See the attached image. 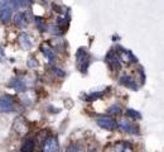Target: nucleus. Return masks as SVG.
I'll return each mask as SVG.
<instances>
[{
	"label": "nucleus",
	"instance_id": "5",
	"mask_svg": "<svg viewBox=\"0 0 164 152\" xmlns=\"http://www.w3.org/2000/svg\"><path fill=\"white\" fill-rule=\"evenodd\" d=\"M117 127H119L121 131H124V132H130V133H135L134 131V127L131 125V123L129 120L126 119H123V120H119L117 122Z\"/></svg>",
	"mask_w": 164,
	"mask_h": 152
},
{
	"label": "nucleus",
	"instance_id": "11",
	"mask_svg": "<svg viewBox=\"0 0 164 152\" xmlns=\"http://www.w3.org/2000/svg\"><path fill=\"white\" fill-rule=\"evenodd\" d=\"M14 129L15 131H18V133H25L27 131V125L24 122H22L20 119H17L14 123Z\"/></svg>",
	"mask_w": 164,
	"mask_h": 152
},
{
	"label": "nucleus",
	"instance_id": "2",
	"mask_svg": "<svg viewBox=\"0 0 164 152\" xmlns=\"http://www.w3.org/2000/svg\"><path fill=\"white\" fill-rule=\"evenodd\" d=\"M59 148L58 141L56 137H49L45 139V142L43 144V152H57Z\"/></svg>",
	"mask_w": 164,
	"mask_h": 152
},
{
	"label": "nucleus",
	"instance_id": "1",
	"mask_svg": "<svg viewBox=\"0 0 164 152\" xmlns=\"http://www.w3.org/2000/svg\"><path fill=\"white\" fill-rule=\"evenodd\" d=\"M14 109V101L10 96H1L0 98V112H4V113H9V112H13Z\"/></svg>",
	"mask_w": 164,
	"mask_h": 152
},
{
	"label": "nucleus",
	"instance_id": "10",
	"mask_svg": "<svg viewBox=\"0 0 164 152\" xmlns=\"http://www.w3.org/2000/svg\"><path fill=\"white\" fill-rule=\"evenodd\" d=\"M121 60H123L124 62H134V61L136 62V58L133 56V53L126 51V49H124L123 53H121Z\"/></svg>",
	"mask_w": 164,
	"mask_h": 152
},
{
	"label": "nucleus",
	"instance_id": "6",
	"mask_svg": "<svg viewBox=\"0 0 164 152\" xmlns=\"http://www.w3.org/2000/svg\"><path fill=\"white\" fill-rule=\"evenodd\" d=\"M19 41H20V44H22V47L24 48V49H30L32 48V41H30V38L29 36L27 33H22L20 34V37H19Z\"/></svg>",
	"mask_w": 164,
	"mask_h": 152
},
{
	"label": "nucleus",
	"instance_id": "13",
	"mask_svg": "<svg viewBox=\"0 0 164 152\" xmlns=\"http://www.w3.org/2000/svg\"><path fill=\"white\" fill-rule=\"evenodd\" d=\"M128 115H130L131 118H134V119H140V118H142L140 113H138L136 110H133V109H128Z\"/></svg>",
	"mask_w": 164,
	"mask_h": 152
},
{
	"label": "nucleus",
	"instance_id": "7",
	"mask_svg": "<svg viewBox=\"0 0 164 152\" xmlns=\"http://www.w3.org/2000/svg\"><path fill=\"white\" fill-rule=\"evenodd\" d=\"M14 23L15 25L19 27V28H24L27 25V20H25V15L24 13H18L14 18Z\"/></svg>",
	"mask_w": 164,
	"mask_h": 152
},
{
	"label": "nucleus",
	"instance_id": "14",
	"mask_svg": "<svg viewBox=\"0 0 164 152\" xmlns=\"http://www.w3.org/2000/svg\"><path fill=\"white\" fill-rule=\"evenodd\" d=\"M28 67H30V68H34V67H38V61L34 58V57H29L28 58Z\"/></svg>",
	"mask_w": 164,
	"mask_h": 152
},
{
	"label": "nucleus",
	"instance_id": "4",
	"mask_svg": "<svg viewBox=\"0 0 164 152\" xmlns=\"http://www.w3.org/2000/svg\"><path fill=\"white\" fill-rule=\"evenodd\" d=\"M120 84L126 87H130L133 90H138V86L135 85V80L131 77V76H123L120 79Z\"/></svg>",
	"mask_w": 164,
	"mask_h": 152
},
{
	"label": "nucleus",
	"instance_id": "8",
	"mask_svg": "<svg viewBox=\"0 0 164 152\" xmlns=\"http://www.w3.org/2000/svg\"><path fill=\"white\" fill-rule=\"evenodd\" d=\"M10 18H11V8L10 6L3 8L1 11H0V19H1V22L6 23L10 20Z\"/></svg>",
	"mask_w": 164,
	"mask_h": 152
},
{
	"label": "nucleus",
	"instance_id": "3",
	"mask_svg": "<svg viewBox=\"0 0 164 152\" xmlns=\"http://www.w3.org/2000/svg\"><path fill=\"white\" fill-rule=\"evenodd\" d=\"M96 122H97V124L100 125L101 128H104V129H107V131H112V129L116 127L115 122H114L112 119H110V118H106V117L98 118V119H97Z\"/></svg>",
	"mask_w": 164,
	"mask_h": 152
},
{
	"label": "nucleus",
	"instance_id": "9",
	"mask_svg": "<svg viewBox=\"0 0 164 152\" xmlns=\"http://www.w3.org/2000/svg\"><path fill=\"white\" fill-rule=\"evenodd\" d=\"M34 150V139H27L22 146V152H32Z\"/></svg>",
	"mask_w": 164,
	"mask_h": 152
},
{
	"label": "nucleus",
	"instance_id": "12",
	"mask_svg": "<svg viewBox=\"0 0 164 152\" xmlns=\"http://www.w3.org/2000/svg\"><path fill=\"white\" fill-rule=\"evenodd\" d=\"M42 52H43V55L47 57V58L51 61V62H52L53 60H54V53H53L52 49H49V48H47V47H42Z\"/></svg>",
	"mask_w": 164,
	"mask_h": 152
},
{
	"label": "nucleus",
	"instance_id": "16",
	"mask_svg": "<svg viewBox=\"0 0 164 152\" xmlns=\"http://www.w3.org/2000/svg\"><path fill=\"white\" fill-rule=\"evenodd\" d=\"M53 72H54V74L58 76V77H63V76L66 75V74H64V71L61 70V68H53Z\"/></svg>",
	"mask_w": 164,
	"mask_h": 152
},
{
	"label": "nucleus",
	"instance_id": "15",
	"mask_svg": "<svg viewBox=\"0 0 164 152\" xmlns=\"http://www.w3.org/2000/svg\"><path fill=\"white\" fill-rule=\"evenodd\" d=\"M107 113H110V114H117V113H120V106L119 105L110 106V108L107 109Z\"/></svg>",
	"mask_w": 164,
	"mask_h": 152
}]
</instances>
